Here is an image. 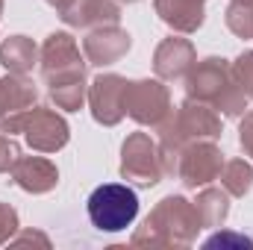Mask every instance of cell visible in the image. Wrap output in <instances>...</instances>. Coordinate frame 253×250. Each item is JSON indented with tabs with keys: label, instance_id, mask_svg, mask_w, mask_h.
<instances>
[{
	"label": "cell",
	"instance_id": "obj_1",
	"mask_svg": "<svg viewBox=\"0 0 253 250\" xmlns=\"http://www.w3.org/2000/svg\"><path fill=\"white\" fill-rule=\"evenodd\" d=\"M221 129H224L221 112H215L209 103L186 97L177 109H171V115L156 126L162 162H165V177H174L183 147H189L194 141H218Z\"/></svg>",
	"mask_w": 253,
	"mask_h": 250
},
{
	"label": "cell",
	"instance_id": "obj_2",
	"mask_svg": "<svg viewBox=\"0 0 253 250\" xmlns=\"http://www.w3.org/2000/svg\"><path fill=\"white\" fill-rule=\"evenodd\" d=\"M200 218L194 209V200L183 194H168L162 197L144 224L132 233V245H150V248H189L197 242L200 233Z\"/></svg>",
	"mask_w": 253,
	"mask_h": 250
},
{
	"label": "cell",
	"instance_id": "obj_3",
	"mask_svg": "<svg viewBox=\"0 0 253 250\" xmlns=\"http://www.w3.org/2000/svg\"><path fill=\"white\" fill-rule=\"evenodd\" d=\"M183 83H186V97L209 103L224 118H242L248 112V97L239 88L230 62L221 56H206L194 62Z\"/></svg>",
	"mask_w": 253,
	"mask_h": 250
},
{
	"label": "cell",
	"instance_id": "obj_4",
	"mask_svg": "<svg viewBox=\"0 0 253 250\" xmlns=\"http://www.w3.org/2000/svg\"><path fill=\"white\" fill-rule=\"evenodd\" d=\"M0 132L6 135H24L27 144L39 153H56L62 150L71 138V126L56 109H47V106H30L27 112H18V115H9L0 121Z\"/></svg>",
	"mask_w": 253,
	"mask_h": 250
},
{
	"label": "cell",
	"instance_id": "obj_5",
	"mask_svg": "<svg viewBox=\"0 0 253 250\" xmlns=\"http://www.w3.org/2000/svg\"><path fill=\"white\" fill-rule=\"evenodd\" d=\"M138 215V194L126 183H103L88 194V218L100 233H121Z\"/></svg>",
	"mask_w": 253,
	"mask_h": 250
},
{
	"label": "cell",
	"instance_id": "obj_6",
	"mask_svg": "<svg viewBox=\"0 0 253 250\" xmlns=\"http://www.w3.org/2000/svg\"><path fill=\"white\" fill-rule=\"evenodd\" d=\"M85 56H80V47L71 33H50L39 47V71L44 85H59L68 80H85Z\"/></svg>",
	"mask_w": 253,
	"mask_h": 250
},
{
	"label": "cell",
	"instance_id": "obj_7",
	"mask_svg": "<svg viewBox=\"0 0 253 250\" xmlns=\"http://www.w3.org/2000/svg\"><path fill=\"white\" fill-rule=\"evenodd\" d=\"M121 177L138 188H153L165 177V162L159 141L147 132H129L121 144Z\"/></svg>",
	"mask_w": 253,
	"mask_h": 250
},
{
	"label": "cell",
	"instance_id": "obj_8",
	"mask_svg": "<svg viewBox=\"0 0 253 250\" xmlns=\"http://www.w3.org/2000/svg\"><path fill=\"white\" fill-rule=\"evenodd\" d=\"M171 91L168 85L156 77H144V80H126L124 91V112L141 126H156L171 115Z\"/></svg>",
	"mask_w": 253,
	"mask_h": 250
},
{
	"label": "cell",
	"instance_id": "obj_9",
	"mask_svg": "<svg viewBox=\"0 0 253 250\" xmlns=\"http://www.w3.org/2000/svg\"><path fill=\"white\" fill-rule=\"evenodd\" d=\"M224 162L227 159H224V153H221V147L215 141H194L189 147H183L174 177L186 188H203L212 180H218Z\"/></svg>",
	"mask_w": 253,
	"mask_h": 250
},
{
	"label": "cell",
	"instance_id": "obj_10",
	"mask_svg": "<svg viewBox=\"0 0 253 250\" xmlns=\"http://www.w3.org/2000/svg\"><path fill=\"white\" fill-rule=\"evenodd\" d=\"M124 91L126 80L121 74H97L88 83V109L91 118L103 126H115L124 121Z\"/></svg>",
	"mask_w": 253,
	"mask_h": 250
},
{
	"label": "cell",
	"instance_id": "obj_11",
	"mask_svg": "<svg viewBox=\"0 0 253 250\" xmlns=\"http://www.w3.org/2000/svg\"><path fill=\"white\" fill-rule=\"evenodd\" d=\"M132 47V36L118 24H106L97 30H88L83 39V56L88 65L97 68H109V65L121 62L126 56V50Z\"/></svg>",
	"mask_w": 253,
	"mask_h": 250
},
{
	"label": "cell",
	"instance_id": "obj_12",
	"mask_svg": "<svg viewBox=\"0 0 253 250\" xmlns=\"http://www.w3.org/2000/svg\"><path fill=\"white\" fill-rule=\"evenodd\" d=\"M194 62H197V50L183 36H168L153 50V71L162 83H183Z\"/></svg>",
	"mask_w": 253,
	"mask_h": 250
},
{
	"label": "cell",
	"instance_id": "obj_13",
	"mask_svg": "<svg viewBox=\"0 0 253 250\" xmlns=\"http://www.w3.org/2000/svg\"><path fill=\"white\" fill-rule=\"evenodd\" d=\"M68 27L74 30H97L106 24H118L121 21V3L118 0H68L59 9Z\"/></svg>",
	"mask_w": 253,
	"mask_h": 250
},
{
	"label": "cell",
	"instance_id": "obj_14",
	"mask_svg": "<svg viewBox=\"0 0 253 250\" xmlns=\"http://www.w3.org/2000/svg\"><path fill=\"white\" fill-rule=\"evenodd\" d=\"M9 174H12V183L24 188L27 194H47L59 183V168L44 156H21Z\"/></svg>",
	"mask_w": 253,
	"mask_h": 250
},
{
	"label": "cell",
	"instance_id": "obj_15",
	"mask_svg": "<svg viewBox=\"0 0 253 250\" xmlns=\"http://www.w3.org/2000/svg\"><path fill=\"white\" fill-rule=\"evenodd\" d=\"M206 0H153V9L165 27L180 36H191L206 21Z\"/></svg>",
	"mask_w": 253,
	"mask_h": 250
},
{
	"label": "cell",
	"instance_id": "obj_16",
	"mask_svg": "<svg viewBox=\"0 0 253 250\" xmlns=\"http://www.w3.org/2000/svg\"><path fill=\"white\" fill-rule=\"evenodd\" d=\"M39 100V88L33 85V80H27V74H9L0 77V121L18 112H27L30 106H36Z\"/></svg>",
	"mask_w": 253,
	"mask_h": 250
},
{
	"label": "cell",
	"instance_id": "obj_17",
	"mask_svg": "<svg viewBox=\"0 0 253 250\" xmlns=\"http://www.w3.org/2000/svg\"><path fill=\"white\" fill-rule=\"evenodd\" d=\"M0 65L9 74H30L39 65V47L30 36H9L0 44Z\"/></svg>",
	"mask_w": 253,
	"mask_h": 250
},
{
	"label": "cell",
	"instance_id": "obj_18",
	"mask_svg": "<svg viewBox=\"0 0 253 250\" xmlns=\"http://www.w3.org/2000/svg\"><path fill=\"white\" fill-rule=\"evenodd\" d=\"M194 209H197V218H200L203 230H218V227H224V221L230 215V194L224 188L203 186L197 200H194Z\"/></svg>",
	"mask_w": 253,
	"mask_h": 250
},
{
	"label": "cell",
	"instance_id": "obj_19",
	"mask_svg": "<svg viewBox=\"0 0 253 250\" xmlns=\"http://www.w3.org/2000/svg\"><path fill=\"white\" fill-rule=\"evenodd\" d=\"M218 180H221V188L230 197H245L253 188V165L248 159H227Z\"/></svg>",
	"mask_w": 253,
	"mask_h": 250
},
{
	"label": "cell",
	"instance_id": "obj_20",
	"mask_svg": "<svg viewBox=\"0 0 253 250\" xmlns=\"http://www.w3.org/2000/svg\"><path fill=\"white\" fill-rule=\"evenodd\" d=\"M47 94H50V103L62 112H80L85 97H88V85L85 80H68L59 85H47Z\"/></svg>",
	"mask_w": 253,
	"mask_h": 250
},
{
	"label": "cell",
	"instance_id": "obj_21",
	"mask_svg": "<svg viewBox=\"0 0 253 250\" xmlns=\"http://www.w3.org/2000/svg\"><path fill=\"white\" fill-rule=\"evenodd\" d=\"M227 30L239 39H253V0H230L224 12Z\"/></svg>",
	"mask_w": 253,
	"mask_h": 250
},
{
	"label": "cell",
	"instance_id": "obj_22",
	"mask_svg": "<svg viewBox=\"0 0 253 250\" xmlns=\"http://www.w3.org/2000/svg\"><path fill=\"white\" fill-rule=\"evenodd\" d=\"M233 68V77L239 83V88L245 91V97L253 100V50H242L236 56V62H230Z\"/></svg>",
	"mask_w": 253,
	"mask_h": 250
},
{
	"label": "cell",
	"instance_id": "obj_23",
	"mask_svg": "<svg viewBox=\"0 0 253 250\" xmlns=\"http://www.w3.org/2000/svg\"><path fill=\"white\" fill-rule=\"evenodd\" d=\"M21 159V147L12 135L0 132V174H9L15 168V162Z\"/></svg>",
	"mask_w": 253,
	"mask_h": 250
},
{
	"label": "cell",
	"instance_id": "obj_24",
	"mask_svg": "<svg viewBox=\"0 0 253 250\" xmlns=\"http://www.w3.org/2000/svg\"><path fill=\"white\" fill-rule=\"evenodd\" d=\"M203 248H253V239L242 233H215L203 242Z\"/></svg>",
	"mask_w": 253,
	"mask_h": 250
},
{
	"label": "cell",
	"instance_id": "obj_25",
	"mask_svg": "<svg viewBox=\"0 0 253 250\" xmlns=\"http://www.w3.org/2000/svg\"><path fill=\"white\" fill-rule=\"evenodd\" d=\"M18 212H15V206H9V203H3L0 200V245H6V242H12V236L18 233Z\"/></svg>",
	"mask_w": 253,
	"mask_h": 250
},
{
	"label": "cell",
	"instance_id": "obj_26",
	"mask_svg": "<svg viewBox=\"0 0 253 250\" xmlns=\"http://www.w3.org/2000/svg\"><path fill=\"white\" fill-rule=\"evenodd\" d=\"M239 144L245 150V156L253 159V109H248L242 115V124H239Z\"/></svg>",
	"mask_w": 253,
	"mask_h": 250
},
{
	"label": "cell",
	"instance_id": "obj_27",
	"mask_svg": "<svg viewBox=\"0 0 253 250\" xmlns=\"http://www.w3.org/2000/svg\"><path fill=\"white\" fill-rule=\"evenodd\" d=\"M12 242H15V245H21V242H39V245H44V248H50V239H47L44 233H36V230H24V233H18V236H12Z\"/></svg>",
	"mask_w": 253,
	"mask_h": 250
},
{
	"label": "cell",
	"instance_id": "obj_28",
	"mask_svg": "<svg viewBox=\"0 0 253 250\" xmlns=\"http://www.w3.org/2000/svg\"><path fill=\"white\" fill-rule=\"evenodd\" d=\"M44 3H47V6H53V9L59 12V9H62V6H65V3H68V0H44Z\"/></svg>",
	"mask_w": 253,
	"mask_h": 250
},
{
	"label": "cell",
	"instance_id": "obj_29",
	"mask_svg": "<svg viewBox=\"0 0 253 250\" xmlns=\"http://www.w3.org/2000/svg\"><path fill=\"white\" fill-rule=\"evenodd\" d=\"M118 3H138V0H118Z\"/></svg>",
	"mask_w": 253,
	"mask_h": 250
},
{
	"label": "cell",
	"instance_id": "obj_30",
	"mask_svg": "<svg viewBox=\"0 0 253 250\" xmlns=\"http://www.w3.org/2000/svg\"><path fill=\"white\" fill-rule=\"evenodd\" d=\"M0 15H3V0H0Z\"/></svg>",
	"mask_w": 253,
	"mask_h": 250
}]
</instances>
